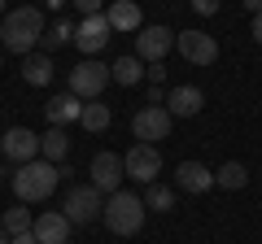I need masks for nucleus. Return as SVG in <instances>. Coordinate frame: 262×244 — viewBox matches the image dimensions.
<instances>
[{
  "label": "nucleus",
  "mask_w": 262,
  "mask_h": 244,
  "mask_svg": "<svg viewBox=\"0 0 262 244\" xmlns=\"http://www.w3.org/2000/svg\"><path fill=\"white\" fill-rule=\"evenodd\" d=\"M201 105H206V96H201V87H192V83L170 87V96H166V113L170 118H196Z\"/></svg>",
  "instance_id": "obj_15"
},
{
  "label": "nucleus",
  "mask_w": 262,
  "mask_h": 244,
  "mask_svg": "<svg viewBox=\"0 0 262 244\" xmlns=\"http://www.w3.org/2000/svg\"><path fill=\"white\" fill-rule=\"evenodd\" d=\"M144 75H149L153 83H162V79H166V61H153V66H144Z\"/></svg>",
  "instance_id": "obj_28"
},
{
  "label": "nucleus",
  "mask_w": 262,
  "mask_h": 244,
  "mask_svg": "<svg viewBox=\"0 0 262 244\" xmlns=\"http://www.w3.org/2000/svg\"><path fill=\"white\" fill-rule=\"evenodd\" d=\"M66 153H70V140H66L61 127H48L44 135H39V157L53 161V166H66Z\"/></svg>",
  "instance_id": "obj_18"
},
{
  "label": "nucleus",
  "mask_w": 262,
  "mask_h": 244,
  "mask_svg": "<svg viewBox=\"0 0 262 244\" xmlns=\"http://www.w3.org/2000/svg\"><path fill=\"white\" fill-rule=\"evenodd\" d=\"M0 153L9 161H18V166H27V161L39 157V135L31 127H9V131L0 135Z\"/></svg>",
  "instance_id": "obj_9"
},
{
  "label": "nucleus",
  "mask_w": 262,
  "mask_h": 244,
  "mask_svg": "<svg viewBox=\"0 0 262 244\" xmlns=\"http://www.w3.org/2000/svg\"><path fill=\"white\" fill-rule=\"evenodd\" d=\"M175 44H179V53L192 61V66H210L219 57V44H214V35H206V31H179L175 35Z\"/></svg>",
  "instance_id": "obj_12"
},
{
  "label": "nucleus",
  "mask_w": 262,
  "mask_h": 244,
  "mask_svg": "<svg viewBox=\"0 0 262 244\" xmlns=\"http://www.w3.org/2000/svg\"><path fill=\"white\" fill-rule=\"evenodd\" d=\"M9 244H39V240H35L31 231H22V235H9Z\"/></svg>",
  "instance_id": "obj_29"
},
{
  "label": "nucleus",
  "mask_w": 262,
  "mask_h": 244,
  "mask_svg": "<svg viewBox=\"0 0 262 244\" xmlns=\"http://www.w3.org/2000/svg\"><path fill=\"white\" fill-rule=\"evenodd\" d=\"M44 5H48V9H57V13H61V5H66V0H44Z\"/></svg>",
  "instance_id": "obj_32"
},
{
  "label": "nucleus",
  "mask_w": 262,
  "mask_h": 244,
  "mask_svg": "<svg viewBox=\"0 0 262 244\" xmlns=\"http://www.w3.org/2000/svg\"><path fill=\"white\" fill-rule=\"evenodd\" d=\"M122 170H127V179L131 183H158V175H162V153H158V144H131L127 153H122Z\"/></svg>",
  "instance_id": "obj_4"
},
{
  "label": "nucleus",
  "mask_w": 262,
  "mask_h": 244,
  "mask_svg": "<svg viewBox=\"0 0 262 244\" xmlns=\"http://www.w3.org/2000/svg\"><path fill=\"white\" fill-rule=\"evenodd\" d=\"M0 244H9V231H5V227H0Z\"/></svg>",
  "instance_id": "obj_33"
},
{
  "label": "nucleus",
  "mask_w": 262,
  "mask_h": 244,
  "mask_svg": "<svg viewBox=\"0 0 262 244\" xmlns=\"http://www.w3.org/2000/svg\"><path fill=\"white\" fill-rule=\"evenodd\" d=\"M79 122H83V127H88V131H105V127H110V122H114V113H110V105H101V101H88L83 105V113H79Z\"/></svg>",
  "instance_id": "obj_22"
},
{
  "label": "nucleus",
  "mask_w": 262,
  "mask_h": 244,
  "mask_svg": "<svg viewBox=\"0 0 262 244\" xmlns=\"http://www.w3.org/2000/svg\"><path fill=\"white\" fill-rule=\"evenodd\" d=\"M188 5H192V13H201V18H214L223 0H188Z\"/></svg>",
  "instance_id": "obj_26"
},
{
  "label": "nucleus",
  "mask_w": 262,
  "mask_h": 244,
  "mask_svg": "<svg viewBox=\"0 0 262 244\" xmlns=\"http://www.w3.org/2000/svg\"><path fill=\"white\" fill-rule=\"evenodd\" d=\"M175 188H179V192H196V197H201V192L214 188V170L201 166V161H179V166H175Z\"/></svg>",
  "instance_id": "obj_14"
},
{
  "label": "nucleus",
  "mask_w": 262,
  "mask_h": 244,
  "mask_svg": "<svg viewBox=\"0 0 262 244\" xmlns=\"http://www.w3.org/2000/svg\"><path fill=\"white\" fill-rule=\"evenodd\" d=\"M5 13H9V9H5V0H0V18H5Z\"/></svg>",
  "instance_id": "obj_34"
},
{
  "label": "nucleus",
  "mask_w": 262,
  "mask_h": 244,
  "mask_svg": "<svg viewBox=\"0 0 262 244\" xmlns=\"http://www.w3.org/2000/svg\"><path fill=\"white\" fill-rule=\"evenodd\" d=\"M245 183H249V170L241 161H227V166L214 170V188H223V192H241Z\"/></svg>",
  "instance_id": "obj_21"
},
{
  "label": "nucleus",
  "mask_w": 262,
  "mask_h": 244,
  "mask_svg": "<svg viewBox=\"0 0 262 244\" xmlns=\"http://www.w3.org/2000/svg\"><path fill=\"white\" fill-rule=\"evenodd\" d=\"M253 39L262 44V13H253Z\"/></svg>",
  "instance_id": "obj_30"
},
{
  "label": "nucleus",
  "mask_w": 262,
  "mask_h": 244,
  "mask_svg": "<svg viewBox=\"0 0 262 244\" xmlns=\"http://www.w3.org/2000/svg\"><path fill=\"white\" fill-rule=\"evenodd\" d=\"M144 209H158V214H170V209H175V192H170L166 183H149V192H144Z\"/></svg>",
  "instance_id": "obj_23"
},
{
  "label": "nucleus",
  "mask_w": 262,
  "mask_h": 244,
  "mask_svg": "<svg viewBox=\"0 0 262 244\" xmlns=\"http://www.w3.org/2000/svg\"><path fill=\"white\" fill-rule=\"evenodd\" d=\"M105 209V197L92 188V183H83V188H70L66 192V201H61V214L70 218L75 227H88V223H96V214Z\"/></svg>",
  "instance_id": "obj_6"
},
{
  "label": "nucleus",
  "mask_w": 262,
  "mask_h": 244,
  "mask_svg": "<svg viewBox=\"0 0 262 244\" xmlns=\"http://www.w3.org/2000/svg\"><path fill=\"white\" fill-rule=\"evenodd\" d=\"M57 175L61 170L53 166V161H44V157H35V161H27V166H18L13 170V197L27 205V201H48L57 192Z\"/></svg>",
  "instance_id": "obj_2"
},
{
  "label": "nucleus",
  "mask_w": 262,
  "mask_h": 244,
  "mask_svg": "<svg viewBox=\"0 0 262 244\" xmlns=\"http://www.w3.org/2000/svg\"><path fill=\"white\" fill-rule=\"evenodd\" d=\"M22 79H27L31 87H48L53 83V61H48L44 53H31L27 61H22Z\"/></svg>",
  "instance_id": "obj_20"
},
{
  "label": "nucleus",
  "mask_w": 262,
  "mask_h": 244,
  "mask_svg": "<svg viewBox=\"0 0 262 244\" xmlns=\"http://www.w3.org/2000/svg\"><path fill=\"white\" fill-rule=\"evenodd\" d=\"M170 113H166V105H144L136 118H131V131H136V140L140 144H158V140H166L170 135Z\"/></svg>",
  "instance_id": "obj_7"
},
{
  "label": "nucleus",
  "mask_w": 262,
  "mask_h": 244,
  "mask_svg": "<svg viewBox=\"0 0 262 244\" xmlns=\"http://www.w3.org/2000/svg\"><path fill=\"white\" fill-rule=\"evenodd\" d=\"M70 39H75V27H70V22H66V18H57L53 27H44V39H39V44H44L48 53H53V48L70 44Z\"/></svg>",
  "instance_id": "obj_25"
},
{
  "label": "nucleus",
  "mask_w": 262,
  "mask_h": 244,
  "mask_svg": "<svg viewBox=\"0 0 262 244\" xmlns=\"http://www.w3.org/2000/svg\"><path fill=\"white\" fill-rule=\"evenodd\" d=\"M0 179H5V170H0Z\"/></svg>",
  "instance_id": "obj_35"
},
{
  "label": "nucleus",
  "mask_w": 262,
  "mask_h": 244,
  "mask_svg": "<svg viewBox=\"0 0 262 244\" xmlns=\"http://www.w3.org/2000/svg\"><path fill=\"white\" fill-rule=\"evenodd\" d=\"M0 227H5L9 235H22V231H31V227H35V218H31V209H27V205H13V209H5Z\"/></svg>",
  "instance_id": "obj_24"
},
{
  "label": "nucleus",
  "mask_w": 262,
  "mask_h": 244,
  "mask_svg": "<svg viewBox=\"0 0 262 244\" xmlns=\"http://www.w3.org/2000/svg\"><path fill=\"white\" fill-rule=\"evenodd\" d=\"M70 218L61 214V209H44V214L35 218V227H31V235H35L39 244H70Z\"/></svg>",
  "instance_id": "obj_13"
},
{
  "label": "nucleus",
  "mask_w": 262,
  "mask_h": 244,
  "mask_svg": "<svg viewBox=\"0 0 262 244\" xmlns=\"http://www.w3.org/2000/svg\"><path fill=\"white\" fill-rule=\"evenodd\" d=\"M170 44H175V35H170L166 27H140V31H136V57H140L144 66H153V61H166Z\"/></svg>",
  "instance_id": "obj_10"
},
{
  "label": "nucleus",
  "mask_w": 262,
  "mask_h": 244,
  "mask_svg": "<svg viewBox=\"0 0 262 244\" xmlns=\"http://www.w3.org/2000/svg\"><path fill=\"white\" fill-rule=\"evenodd\" d=\"M245 9H249V13H262V0H245Z\"/></svg>",
  "instance_id": "obj_31"
},
{
  "label": "nucleus",
  "mask_w": 262,
  "mask_h": 244,
  "mask_svg": "<svg viewBox=\"0 0 262 244\" xmlns=\"http://www.w3.org/2000/svg\"><path fill=\"white\" fill-rule=\"evenodd\" d=\"M70 5H75V9L83 13V18H92V13H101V0H70Z\"/></svg>",
  "instance_id": "obj_27"
},
{
  "label": "nucleus",
  "mask_w": 262,
  "mask_h": 244,
  "mask_svg": "<svg viewBox=\"0 0 262 244\" xmlns=\"http://www.w3.org/2000/svg\"><path fill=\"white\" fill-rule=\"evenodd\" d=\"M101 218H105V227H110L114 235H136V231L144 227V218H149V209H144V197L118 188L114 197H105Z\"/></svg>",
  "instance_id": "obj_3"
},
{
  "label": "nucleus",
  "mask_w": 262,
  "mask_h": 244,
  "mask_svg": "<svg viewBox=\"0 0 262 244\" xmlns=\"http://www.w3.org/2000/svg\"><path fill=\"white\" fill-rule=\"evenodd\" d=\"M110 79H114V83H118V87H136V83H140V79H144V61H140V57H136V53L118 57V61H114V66H110Z\"/></svg>",
  "instance_id": "obj_19"
},
{
  "label": "nucleus",
  "mask_w": 262,
  "mask_h": 244,
  "mask_svg": "<svg viewBox=\"0 0 262 244\" xmlns=\"http://www.w3.org/2000/svg\"><path fill=\"white\" fill-rule=\"evenodd\" d=\"M105 18H110L114 31H127V35H136V31L144 27V13H140V5H136V0H110Z\"/></svg>",
  "instance_id": "obj_16"
},
{
  "label": "nucleus",
  "mask_w": 262,
  "mask_h": 244,
  "mask_svg": "<svg viewBox=\"0 0 262 244\" xmlns=\"http://www.w3.org/2000/svg\"><path fill=\"white\" fill-rule=\"evenodd\" d=\"M110 35H114V27H110V18H105V13H92V18H83V22L75 27V44L83 48L88 57L101 53V48L110 44Z\"/></svg>",
  "instance_id": "obj_11"
},
{
  "label": "nucleus",
  "mask_w": 262,
  "mask_h": 244,
  "mask_svg": "<svg viewBox=\"0 0 262 244\" xmlns=\"http://www.w3.org/2000/svg\"><path fill=\"white\" fill-rule=\"evenodd\" d=\"M44 113H48V122H53V127H61V131H66V122H79V113H83V101H79L75 92L53 96V101L44 105Z\"/></svg>",
  "instance_id": "obj_17"
},
{
  "label": "nucleus",
  "mask_w": 262,
  "mask_h": 244,
  "mask_svg": "<svg viewBox=\"0 0 262 244\" xmlns=\"http://www.w3.org/2000/svg\"><path fill=\"white\" fill-rule=\"evenodd\" d=\"M88 175H92V188L101 192V197H114V192L122 188L127 170H122V157H118V153H96Z\"/></svg>",
  "instance_id": "obj_8"
},
{
  "label": "nucleus",
  "mask_w": 262,
  "mask_h": 244,
  "mask_svg": "<svg viewBox=\"0 0 262 244\" xmlns=\"http://www.w3.org/2000/svg\"><path fill=\"white\" fill-rule=\"evenodd\" d=\"M114 79H110V66L105 61H79L75 70H70V92L79 96V101H101V92L110 87Z\"/></svg>",
  "instance_id": "obj_5"
},
{
  "label": "nucleus",
  "mask_w": 262,
  "mask_h": 244,
  "mask_svg": "<svg viewBox=\"0 0 262 244\" xmlns=\"http://www.w3.org/2000/svg\"><path fill=\"white\" fill-rule=\"evenodd\" d=\"M44 39V13L35 5H18L0 18V44L9 48V53H22L31 57V48Z\"/></svg>",
  "instance_id": "obj_1"
}]
</instances>
